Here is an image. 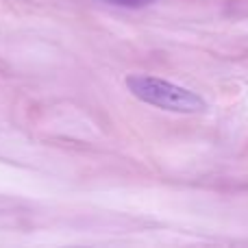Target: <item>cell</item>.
Instances as JSON below:
<instances>
[{"instance_id":"cell-1","label":"cell","mask_w":248,"mask_h":248,"mask_svg":"<svg viewBox=\"0 0 248 248\" xmlns=\"http://www.w3.org/2000/svg\"><path fill=\"white\" fill-rule=\"evenodd\" d=\"M126 87L137 100L153 107L166 109L174 113H202L207 109V103L202 96L187 87L174 85L170 81H163L159 77L148 74H131L126 77Z\"/></svg>"},{"instance_id":"cell-2","label":"cell","mask_w":248,"mask_h":248,"mask_svg":"<svg viewBox=\"0 0 248 248\" xmlns=\"http://www.w3.org/2000/svg\"><path fill=\"white\" fill-rule=\"evenodd\" d=\"M111 4H118V7H128V9H140V7H146L150 4L153 0H107Z\"/></svg>"}]
</instances>
